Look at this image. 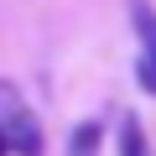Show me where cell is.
<instances>
[{"instance_id":"7a4b0ae2","label":"cell","mask_w":156,"mask_h":156,"mask_svg":"<svg viewBox=\"0 0 156 156\" xmlns=\"http://www.w3.org/2000/svg\"><path fill=\"white\" fill-rule=\"evenodd\" d=\"M130 5V21H135V37H140V57L156 62V11H151V0H125Z\"/></svg>"},{"instance_id":"3957f363","label":"cell","mask_w":156,"mask_h":156,"mask_svg":"<svg viewBox=\"0 0 156 156\" xmlns=\"http://www.w3.org/2000/svg\"><path fill=\"white\" fill-rule=\"evenodd\" d=\"M99 140H104V125H99V120L73 125V135H68V156H99Z\"/></svg>"},{"instance_id":"277c9868","label":"cell","mask_w":156,"mask_h":156,"mask_svg":"<svg viewBox=\"0 0 156 156\" xmlns=\"http://www.w3.org/2000/svg\"><path fill=\"white\" fill-rule=\"evenodd\" d=\"M120 156H151V151H146V130H140L135 115L120 120Z\"/></svg>"},{"instance_id":"6da1fadb","label":"cell","mask_w":156,"mask_h":156,"mask_svg":"<svg viewBox=\"0 0 156 156\" xmlns=\"http://www.w3.org/2000/svg\"><path fill=\"white\" fill-rule=\"evenodd\" d=\"M0 125H5V146L16 156H42V120L16 99V89H0Z\"/></svg>"}]
</instances>
